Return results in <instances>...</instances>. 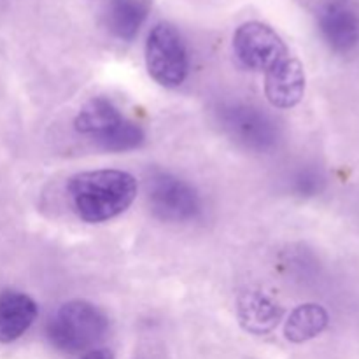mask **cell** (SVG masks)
I'll use <instances>...</instances> for the list:
<instances>
[{"mask_svg":"<svg viewBox=\"0 0 359 359\" xmlns=\"http://www.w3.org/2000/svg\"><path fill=\"white\" fill-rule=\"evenodd\" d=\"M37 318V304L20 291L0 294V342L9 344L20 339Z\"/></svg>","mask_w":359,"mask_h":359,"instance_id":"9","label":"cell"},{"mask_svg":"<svg viewBox=\"0 0 359 359\" xmlns=\"http://www.w3.org/2000/svg\"><path fill=\"white\" fill-rule=\"evenodd\" d=\"M147 200L154 216L170 223L195 219L200 212L198 193L168 172H154L147 181Z\"/></svg>","mask_w":359,"mask_h":359,"instance_id":"7","label":"cell"},{"mask_svg":"<svg viewBox=\"0 0 359 359\" xmlns=\"http://www.w3.org/2000/svg\"><path fill=\"white\" fill-rule=\"evenodd\" d=\"M318 25L332 51L347 55L359 46V9L353 0H325Z\"/></svg>","mask_w":359,"mask_h":359,"instance_id":"8","label":"cell"},{"mask_svg":"<svg viewBox=\"0 0 359 359\" xmlns=\"http://www.w3.org/2000/svg\"><path fill=\"white\" fill-rule=\"evenodd\" d=\"M242 314L241 319L248 330L255 333H265L276 326L277 319H279V312L277 309L270 304L266 298L258 297H249L245 304L241 307Z\"/></svg>","mask_w":359,"mask_h":359,"instance_id":"13","label":"cell"},{"mask_svg":"<svg viewBox=\"0 0 359 359\" xmlns=\"http://www.w3.org/2000/svg\"><path fill=\"white\" fill-rule=\"evenodd\" d=\"M326 326H328V312L321 305H300L291 312L290 319H287L286 337L294 344L307 342L325 332Z\"/></svg>","mask_w":359,"mask_h":359,"instance_id":"12","label":"cell"},{"mask_svg":"<svg viewBox=\"0 0 359 359\" xmlns=\"http://www.w3.org/2000/svg\"><path fill=\"white\" fill-rule=\"evenodd\" d=\"M81 359H114V356H112L111 351L107 349H93L90 351V353L84 354Z\"/></svg>","mask_w":359,"mask_h":359,"instance_id":"15","label":"cell"},{"mask_svg":"<svg viewBox=\"0 0 359 359\" xmlns=\"http://www.w3.org/2000/svg\"><path fill=\"white\" fill-rule=\"evenodd\" d=\"M149 76L165 88H177L188 76L189 62L184 41L170 23L154 25L146 41Z\"/></svg>","mask_w":359,"mask_h":359,"instance_id":"5","label":"cell"},{"mask_svg":"<svg viewBox=\"0 0 359 359\" xmlns=\"http://www.w3.org/2000/svg\"><path fill=\"white\" fill-rule=\"evenodd\" d=\"M76 130L90 137L100 149L125 153L144 142V130L119 112L109 98H91L76 118Z\"/></svg>","mask_w":359,"mask_h":359,"instance_id":"2","label":"cell"},{"mask_svg":"<svg viewBox=\"0 0 359 359\" xmlns=\"http://www.w3.org/2000/svg\"><path fill=\"white\" fill-rule=\"evenodd\" d=\"M109 328V319L97 305L72 300L62 305L48 323V339L62 353L76 354L100 342Z\"/></svg>","mask_w":359,"mask_h":359,"instance_id":"3","label":"cell"},{"mask_svg":"<svg viewBox=\"0 0 359 359\" xmlns=\"http://www.w3.org/2000/svg\"><path fill=\"white\" fill-rule=\"evenodd\" d=\"M325 184V179L314 168H305L297 174V177L293 179V186L297 189V193H300L302 196H314L316 193H319Z\"/></svg>","mask_w":359,"mask_h":359,"instance_id":"14","label":"cell"},{"mask_svg":"<svg viewBox=\"0 0 359 359\" xmlns=\"http://www.w3.org/2000/svg\"><path fill=\"white\" fill-rule=\"evenodd\" d=\"M217 114L224 132L248 149L266 151L276 146L277 126L262 109L244 102H228L221 105Z\"/></svg>","mask_w":359,"mask_h":359,"instance_id":"6","label":"cell"},{"mask_svg":"<svg viewBox=\"0 0 359 359\" xmlns=\"http://www.w3.org/2000/svg\"><path fill=\"white\" fill-rule=\"evenodd\" d=\"M305 91V72L297 58L265 77V95L273 107L290 109L302 100Z\"/></svg>","mask_w":359,"mask_h":359,"instance_id":"10","label":"cell"},{"mask_svg":"<svg viewBox=\"0 0 359 359\" xmlns=\"http://www.w3.org/2000/svg\"><path fill=\"white\" fill-rule=\"evenodd\" d=\"M151 0H109L105 25L114 37L132 41L147 20Z\"/></svg>","mask_w":359,"mask_h":359,"instance_id":"11","label":"cell"},{"mask_svg":"<svg viewBox=\"0 0 359 359\" xmlns=\"http://www.w3.org/2000/svg\"><path fill=\"white\" fill-rule=\"evenodd\" d=\"M70 203L86 223H104L125 212L137 196V181L123 170H90L74 175L67 186Z\"/></svg>","mask_w":359,"mask_h":359,"instance_id":"1","label":"cell"},{"mask_svg":"<svg viewBox=\"0 0 359 359\" xmlns=\"http://www.w3.org/2000/svg\"><path fill=\"white\" fill-rule=\"evenodd\" d=\"M233 51L245 69L262 72L265 77L293 58L280 35L259 21H248L235 30Z\"/></svg>","mask_w":359,"mask_h":359,"instance_id":"4","label":"cell"}]
</instances>
